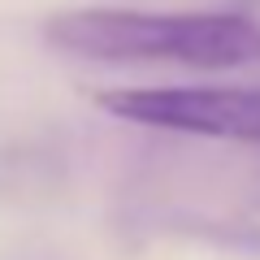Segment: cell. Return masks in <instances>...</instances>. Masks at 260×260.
<instances>
[{"mask_svg": "<svg viewBox=\"0 0 260 260\" xmlns=\"http://www.w3.org/2000/svg\"><path fill=\"white\" fill-rule=\"evenodd\" d=\"M95 104L135 126L260 148V87H109Z\"/></svg>", "mask_w": 260, "mask_h": 260, "instance_id": "cell-2", "label": "cell"}, {"mask_svg": "<svg viewBox=\"0 0 260 260\" xmlns=\"http://www.w3.org/2000/svg\"><path fill=\"white\" fill-rule=\"evenodd\" d=\"M48 44L83 61H169L191 70L260 61V26L243 13L70 9L48 22Z\"/></svg>", "mask_w": 260, "mask_h": 260, "instance_id": "cell-1", "label": "cell"}]
</instances>
